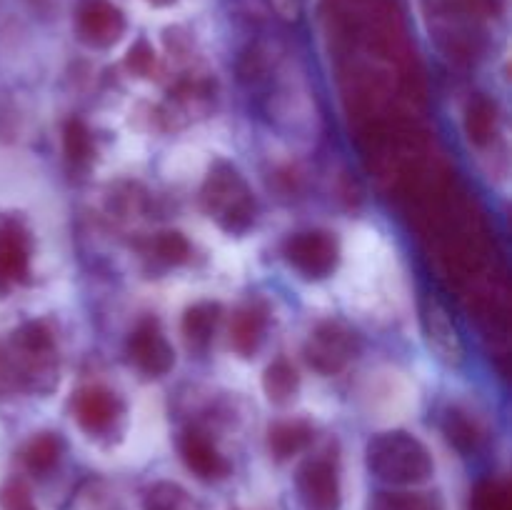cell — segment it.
<instances>
[{
  "mask_svg": "<svg viewBox=\"0 0 512 510\" xmlns=\"http://www.w3.org/2000/svg\"><path fill=\"white\" fill-rule=\"evenodd\" d=\"M368 470L378 480L398 488L423 485L433 478L435 463L423 440L405 430H388L375 435L365 450Z\"/></svg>",
  "mask_w": 512,
  "mask_h": 510,
  "instance_id": "obj_1",
  "label": "cell"
},
{
  "mask_svg": "<svg viewBox=\"0 0 512 510\" xmlns=\"http://www.w3.org/2000/svg\"><path fill=\"white\" fill-rule=\"evenodd\" d=\"M200 203L225 233H245L255 223V213H258L248 183L230 163L213 165L205 178Z\"/></svg>",
  "mask_w": 512,
  "mask_h": 510,
  "instance_id": "obj_2",
  "label": "cell"
},
{
  "mask_svg": "<svg viewBox=\"0 0 512 510\" xmlns=\"http://www.w3.org/2000/svg\"><path fill=\"white\" fill-rule=\"evenodd\" d=\"M430 33L445 55L458 65H475L485 55L488 38L480 20L430 5Z\"/></svg>",
  "mask_w": 512,
  "mask_h": 510,
  "instance_id": "obj_3",
  "label": "cell"
},
{
  "mask_svg": "<svg viewBox=\"0 0 512 510\" xmlns=\"http://www.w3.org/2000/svg\"><path fill=\"white\" fill-rule=\"evenodd\" d=\"M305 360L320 375H338L360 355V338L343 323L325 320L305 343Z\"/></svg>",
  "mask_w": 512,
  "mask_h": 510,
  "instance_id": "obj_4",
  "label": "cell"
},
{
  "mask_svg": "<svg viewBox=\"0 0 512 510\" xmlns=\"http://www.w3.org/2000/svg\"><path fill=\"white\" fill-rule=\"evenodd\" d=\"M283 255L303 278H328L340 263V243L328 230H300L283 245Z\"/></svg>",
  "mask_w": 512,
  "mask_h": 510,
  "instance_id": "obj_5",
  "label": "cell"
},
{
  "mask_svg": "<svg viewBox=\"0 0 512 510\" xmlns=\"http://www.w3.org/2000/svg\"><path fill=\"white\" fill-rule=\"evenodd\" d=\"M70 413L83 433L100 438L123 420L125 405L113 390L103 388V385H85L70 400Z\"/></svg>",
  "mask_w": 512,
  "mask_h": 510,
  "instance_id": "obj_6",
  "label": "cell"
},
{
  "mask_svg": "<svg viewBox=\"0 0 512 510\" xmlns=\"http://www.w3.org/2000/svg\"><path fill=\"white\" fill-rule=\"evenodd\" d=\"M295 488L305 510H340V503H343L338 465L328 455H315L305 460L295 475Z\"/></svg>",
  "mask_w": 512,
  "mask_h": 510,
  "instance_id": "obj_7",
  "label": "cell"
},
{
  "mask_svg": "<svg viewBox=\"0 0 512 510\" xmlns=\"http://www.w3.org/2000/svg\"><path fill=\"white\" fill-rule=\"evenodd\" d=\"M125 15L110 0H75V33L90 48H110L125 35Z\"/></svg>",
  "mask_w": 512,
  "mask_h": 510,
  "instance_id": "obj_8",
  "label": "cell"
},
{
  "mask_svg": "<svg viewBox=\"0 0 512 510\" xmlns=\"http://www.w3.org/2000/svg\"><path fill=\"white\" fill-rule=\"evenodd\" d=\"M128 358L148 378H160L175 365V350L155 318H143L128 338Z\"/></svg>",
  "mask_w": 512,
  "mask_h": 510,
  "instance_id": "obj_9",
  "label": "cell"
},
{
  "mask_svg": "<svg viewBox=\"0 0 512 510\" xmlns=\"http://www.w3.org/2000/svg\"><path fill=\"white\" fill-rule=\"evenodd\" d=\"M423 325H425V338H428L430 350L435 358L443 360L445 365H460L465 360V345L460 340L458 328L450 320L448 310L443 303L435 298H425L423 303Z\"/></svg>",
  "mask_w": 512,
  "mask_h": 510,
  "instance_id": "obj_10",
  "label": "cell"
},
{
  "mask_svg": "<svg viewBox=\"0 0 512 510\" xmlns=\"http://www.w3.org/2000/svg\"><path fill=\"white\" fill-rule=\"evenodd\" d=\"M180 458L188 465V470L193 475H198L200 480H223L230 475V463L225 460V455L215 448L213 440L203 433V430H185L180 435Z\"/></svg>",
  "mask_w": 512,
  "mask_h": 510,
  "instance_id": "obj_11",
  "label": "cell"
},
{
  "mask_svg": "<svg viewBox=\"0 0 512 510\" xmlns=\"http://www.w3.org/2000/svg\"><path fill=\"white\" fill-rule=\"evenodd\" d=\"M30 270V240L23 225L0 220V288L25 280Z\"/></svg>",
  "mask_w": 512,
  "mask_h": 510,
  "instance_id": "obj_12",
  "label": "cell"
},
{
  "mask_svg": "<svg viewBox=\"0 0 512 510\" xmlns=\"http://www.w3.org/2000/svg\"><path fill=\"white\" fill-rule=\"evenodd\" d=\"M500 105L490 95L475 93L465 105V135L475 148H488L500 133Z\"/></svg>",
  "mask_w": 512,
  "mask_h": 510,
  "instance_id": "obj_13",
  "label": "cell"
},
{
  "mask_svg": "<svg viewBox=\"0 0 512 510\" xmlns=\"http://www.w3.org/2000/svg\"><path fill=\"white\" fill-rule=\"evenodd\" d=\"M268 325V310L260 303H248L235 310L230 320V348L243 358H250L260 348Z\"/></svg>",
  "mask_w": 512,
  "mask_h": 510,
  "instance_id": "obj_14",
  "label": "cell"
},
{
  "mask_svg": "<svg viewBox=\"0 0 512 510\" xmlns=\"http://www.w3.org/2000/svg\"><path fill=\"white\" fill-rule=\"evenodd\" d=\"M315 440V428L308 420H280L268 428V453L278 463L295 458L303 450H308Z\"/></svg>",
  "mask_w": 512,
  "mask_h": 510,
  "instance_id": "obj_15",
  "label": "cell"
},
{
  "mask_svg": "<svg viewBox=\"0 0 512 510\" xmlns=\"http://www.w3.org/2000/svg\"><path fill=\"white\" fill-rule=\"evenodd\" d=\"M220 313H223V308H220V303H213V300L190 305L183 315V325H180L185 343L193 350L208 348L215 335V328H218Z\"/></svg>",
  "mask_w": 512,
  "mask_h": 510,
  "instance_id": "obj_16",
  "label": "cell"
},
{
  "mask_svg": "<svg viewBox=\"0 0 512 510\" xmlns=\"http://www.w3.org/2000/svg\"><path fill=\"white\" fill-rule=\"evenodd\" d=\"M443 433H445V438H448V443L465 455L475 453V450L483 445V438H485V433H483V428H480L478 420H475L468 410L458 408V405H453V408L445 410Z\"/></svg>",
  "mask_w": 512,
  "mask_h": 510,
  "instance_id": "obj_17",
  "label": "cell"
},
{
  "mask_svg": "<svg viewBox=\"0 0 512 510\" xmlns=\"http://www.w3.org/2000/svg\"><path fill=\"white\" fill-rule=\"evenodd\" d=\"M63 455V440L58 433H38L23 445L20 460L33 475H45L60 463Z\"/></svg>",
  "mask_w": 512,
  "mask_h": 510,
  "instance_id": "obj_18",
  "label": "cell"
},
{
  "mask_svg": "<svg viewBox=\"0 0 512 510\" xmlns=\"http://www.w3.org/2000/svg\"><path fill=\"white\" fill-rule=\"evenodd\" d=\"M263 390L273 405H288L300 390V375L290 360L278 358L265 368Z\"/></svg>",
  "mask_w": 512,
  "mask_h": 510,
  "instance_id": "obj_19",
  "label": "cell"
},
{
  "mask_svg": "<svg viewBox=\"0 0 512 510\" xmlns=\"http://www.w3.org/2000/svg\"><path fill=\"white\" fill-rule=\"evenodd\" d=\"M370 510H445V500L428 490H383L373 498Z\"/></svg>",
  "mask_w": 512,
  "mask_h": 510,
  "instance_id": "obj_20",
  "label": "cell"
},
{
  "mask_svg": "<svg viewBox=\"0 0 512 510\" xmlns=\"http://www.w3.org/2000/svg\"><path fill=\"white\" fill-rule=\"evenodd\" d=\"M143 510H203L198 500L178 483H155L145 490Z\"/></svg>",
  "mask_w": 512,
  "mask_h": 510,
  "instance_id": "obj_21",
  "label": "cell"
},
{
  "mask_svg": "<svg viewBox=\"0 0 512 510\" xmlns=\"http://www.w3.org/2000/svg\"><path fill=\"white\" fill-rule=\"evenodd\" d=\"M63 150H65V158H68V163L75 165V168H83V165H88L90 160H93V155H95L93 135H90L88 125H85L80 118L65 120Z\"/></svg>",
  "mask_w": 512,
  "mask_h": 510,
  "instance_id": "obj_22",
  "label": "cell"
},
{
  "mask_svg": "<svg viewBox=\"0 0 512 510\" xmlns=\"http://www.w3.org/2000/svg\"><path fill=\"white\" fill-rule=\"evenodd\" d=\"M470 510H512V493L508 480L490 478L475 488Z\"/></svg>",
  "mask_w": 512,
  "mask_h": 510,
  "instance_id": "obj_23",
  "label": "cell"
},
{
  "mask_svg": "<svg viewBox=\"0 0 512 510\" xmlns=\"http://www.w3.org/2000/svg\"><path fill=\"white\" fill-rule=\"evenodd\" d=\"M155 258L165 265H180L190 258V243L183 233L178 230H163L150 243Z\"/></svg>",
  "mask_w": 512,
  "mask_h": 510,
  "instance_id": "obj_24",
  "label": "cell"
},
{
  "mask_svg": "<svg viewBox=\"0 0 512 510\" xmlns=\"http://www.w3.org/2000/svg\"><path fill=\"white\" fill-rule=\"evenodd\" d=\"M435 8L450 10V13L465 15V18H473L485 23L490 18H498L503 5L500 0H433Z\"/></svg>",
  "mask_w": 512,
  "mask_h": 510,
  "instance_id": "obj_25",
  "label": "cell"
},
{
  "mask_svg": "<svg viewBox=\"0 0 512 510\" xmlns=\"http://www.w3.org/2000/svg\"><path fill=\"white\" fill-rule=\"evenodd\" d=\"M0 510H38L25 480L10 478L0 485Z\"/></svg>",
  "mask_w": 512,
  "mask_h": 510,
  "instance_id": "obj_26",
  "label": "cell"
},
{
  "mask_svg": "<svg viewBox=\"0 0 512 510\" xmlns=\"http://www.w3.org/2000/svg\"><path fill=\"white\" fill-rule=\"evenodd\" d=\"M125 68H128L133 75H140V78H145V75L153 73V68H155L153 45H150L145 38L135 40V43L130 45L128 55H125Z\"/></svg>",
  "mask_w": 512,
  "mask_h": 510,
  "instance_id": "obj_27",
  "label": "cell"
},
{
  "mask_svg": "<svg viewBox=\"0 0 512 510\" xmlns=\"http://www.w3.org/2000/svg\"><path fill=\"white\" fill-rule=\"evenodd\" d=\"M75 510H123L118 500L108 493L100 483H90L80 490Z\"/></svg>",
  "mask_w": 512,
  "mask_h": 510,
  "instance_id": "obj_28",
  "label": "cell"
},
{
  "mask_svg": "<svg viewBox=\"0 0 512 510\" xmlns=\"http://www.w3.org/2000/svg\"><path fill=\"white\" fill-rule=\"evenodd\" d=\"M148 3H153V5H158V8H163V5H173L175 0H148Z\"/></svg>",
  "mask_w": 512,
  "mask_h": 510,
  "instance_id": "obj_29",
  "label": "cell"
}]
</instances>
